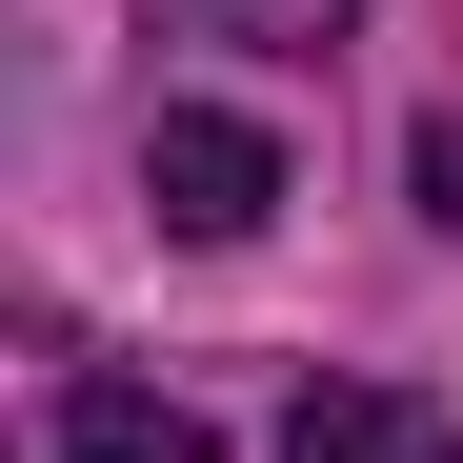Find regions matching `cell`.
Segmentation results:
<instances>
[{
    "label": "cell",
    "instance_id": "obj_1",
    "mask_svg": "<svg viewBox=\"0 0 463 463\" xmlns=\"http://www.w3.org/2000/svg\"><path fill=\"white\" fill-rule=\"evenodd\" d=\"M141 202H162L182 242H262L282 141H262V121H222V101H162V141H141Z\"/></svg>",
    "mask_w": 463,
    "mask_h": 463
},
{
    "label": "cell",
    "instance_id": "obj_2",
    "mask_svg": "<svg viewBox=\"0 0 463 463\" xmlns=\"http://www.w3.org/2000/svg\"><path fill=\"white\" fill-rule=\"evenodd\" d=\"M282 463H463V423L423 383H323V403L282 423Z\"/></svg>",
    "mask_w": 463,
    "mask_h": 463
},
{
    "label": "cell",
    "instance_id": "obj_3",
    "mask_svg": "<svg viewBox=\"0 0 463 463\" xmlns=\"http://www.w3.org/2000/svg\"><path fill=\"white\" fill-rule=\"evenodd\" d=\"M61 463H222L182 403H121V383H61Z\"/></svg>",
    "mask_w": 463,
    "mask_h": 463
},
{
    "label": "cell",
    "instance_id": "obj_4",
    "mask_svg": "<svg viewBox=\"0 0 463 463\" xmlns=\"http://www.w3.org/2000/svg\"><path fill=\"white\" fill-rule=\"evenodd\" d=\"M202 21H222V41H262V61H323V41H343V0H202Z\"/></svg>",
    "mask_w": 463,
    "mask_h": 463
},
{
    "label": "cell",
    "instance_id": "obj_5",
    "mask_svg": "<svg viewBox=\"0 0 463 463\" xmlns=\"http://www.w3.org/2000/svg\"><path fill=\"white\" fill-rule=\"evenodd\" d=\"M423 222H463V101L423 121Z\"/></svg>",
    "mask_w": 463,
    "mask_h": 463
}]
</instances>
